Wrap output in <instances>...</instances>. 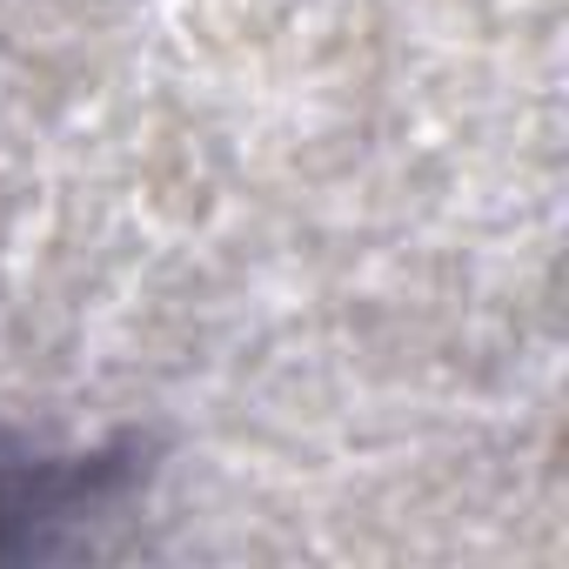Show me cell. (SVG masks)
<instances>
[{"mask_svg": "<svg viewBox=\"0 0 569 569\" xmlns=\"http://www.w3.org/2000/svg\"><path fill=\"white\" fill-rule=\"evenodd\" d=\"M154 476V449L141 436H114L94 449H41L0 429V562L61 556L81 529L121 516Z\"/></svg>", "mask_w": 569, "mask_h": 569, "instance_id": "6da1fadb", "label": "cell"}]
</instances>
